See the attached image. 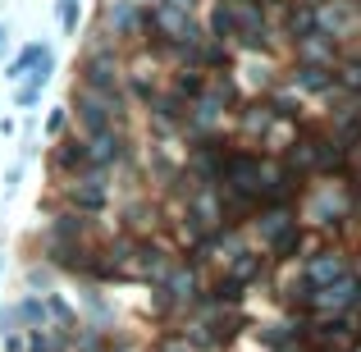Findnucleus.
I'll list each match as a JSON object with an SVG mask.
<instances>
[{
  "mask_svg": "<svg viewBox=\"0 0 361 352\" xmlns=\"http://www.w3.org/2000/svg\"><path fill=\"white\" fill-rule=\"evenodd\" d=\"M82 119H87V133H110V115L101 110V101H82Z\"/></svg>",
  "mask_w": 361,
  "mask_h": 352,
  "instance_id": "1",
  "label": "nucleus"
},
{
  "mask_svg": "<svg viewBox=\"0 0 361 352\" xmlns=\"http://www.w3.org/2000/svg\"><path fill=\"white\" fill-rule=\"evenodd\" d=\"M0 265H5V256H0Z\"/></svg>",
  "mask_w": 361,
  "mask_h": 352,
  "instance_id": "3",
  "label": "nucleus"
},
{
  "mask_svg": "<svg viewBox=\"0 0 361 352\" xmlns=\"http://www.w3.org/2000/svg\"><path fill=\"white\" fill-rule=\"evenodd\" d=\"M0 37H5V28H0Z\"/></svg>",
  "mask_w": 361,
  "mask_h": 352,
  "instance_id": "4",
  "label": "nucleus"
},
{
  "mask_svg": "<svg viewBox=\"0 0 361 352\" xmlns=\"http://www.w3.org/2000/svg\"><path fill=\"white\" fill-rule=\"evenodd\" d=\"M60 5H69V0H60Z\"/></svg>",
  "mask_w": 361,
  "mask_h": 352,
  "instance_id": "2",
  "label": "nucleus"
}]
</instances>
